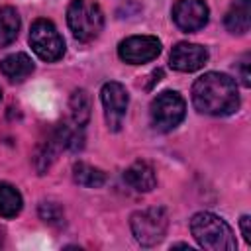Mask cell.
Instances as JSON below:
<instances>
[{
    "label": "cell",
    "instance_id": "ac0fdd59",
    "mask_svg": "<svg viewBox=\"0 0 251 251\" xmlns=\"http://www.w3.org/2000/svg\"><path fill=\"white\" fill-rule=\"evenodd\" d=\"M39 216L47 224H61L63 220V210L57 202H41L39 204Z\"/></svg>",
    "mask_w": 251,
    "mask_h": 251
},
{
    "label": "cell",
    "instance_id": "52a82bcc",
    "mask_svg": "<svg viewBox=\"0 0 251 251\" xmlns=\"http://www.w3.org/2000/svg\"><path fill=\"white\" fill-rule=\"evenodd\" d=\"M100 98H102V106H104V118L106 124L112 131H118L124 124L126 112H127V104H129V94L126 90L124 84L110 80L102 86L100 90Z\"/></svg>",
    "mask_w": 251,
    "mask_h": 251
},
{
    "label": "cell",
    "instance_id": "5b68a950",
    "mask_svg": "<svg viewBox=\"0 0 251 251\" xmlns=\"http://www.w3.org/2000/svg\"><path fill=\"white\" fill-rule=\"evenodd\" d=\"M186 114V102L184 98L175 92V90H165L161 94H157L149 106V116H151V124L157 131H173Z\"/></svg>",
    "mask_w": 251,
    "mask_h": 251
},
{
    "label": "cell",
    "instance_id": "d6986e66",
    "mask_svg": "<svg viewBox=\"0 0 251 251\" xmlns=\"http://www.w3.org/2000/svg\"><path fill=\"white\" fill-rule=\"evenodd\" d=\"M249 61H251V57H249V53H245L239 61H237V75H239V80H241V84L247 88V86H251V75H249Z\"/></svg>",
    "mask_w": 251,
    "mask_h": 251
},
{
    "label": "cell",
    "instance_id": "9c48e42d",
    "mask_svg": "<svg viewBox=\"0 0 251 251\" xmlns=\"http://www.w3.org/2000/svg\"><path fill=\"white\" fill-rule=\"evenodd\" d=\"M210 10L204 0H176L173 6V22L182 31H198L208 24Z\"/></svg>",
    "mask_w": 251,
    "mask_h": 251
},
{
    "label": "cell",
    "instance_id": "7a4b0ae2",
    "mask_svg": "<svg viewBox=\"0 0 251 251\" xmlns=\"http://www.w3.org/2000/svg\"><path fill=\"white\" fill-rule=\"evenodd\" d=\"M190 231L200 247L210 251H233L237 247L231 227L212 212H198L190 220Z\"/></svg>",
    "mask_w": 251,
    "mask_h": 251
},
{
    "label": "cell",
    "instance_id": "277c9868",
    "mask_svg": "<svg viewBox=\"0 0 251 251\" xmlns=\"http://www.w3.org/2000/svg\"><path fill=\"white\" fill-rule=\"evenodd\" d=\"M129 226H131L133 237H135L141 245L153 247V245L161 243L163 237H165V233H167V227H169V214H167V210L161 208V206L137 210V212L131 214Z\"/></svg>",
    "mask_w": 251,
    "mask_h": 251
},
{
    "label": "cell",
    "instance_id": "4fadbf2b",
    "mask_svg": "<svg viewBox=\"0 0 251 251\" xmlns=\"http://www.w3.org/2000/svg\"><path fill=\"white\" fill-rule=\"evenodd\" d=\"M0 73L10 80L20 82L33 73V61L25 53H12L0 61Z\"/></svg>",
    "mask_w": 251,
    "mask_h": 251
},
{
    "label": "cell",
    "instance_id": "e0dca14e",
    "mask_svg": "<svg viewBox=\"0 0 251 251\" xmlns=\"http://www.w3.org/2000/svg\"><path fill=\"white\" fill-rule=\"evenodd\" d=\"M20 31V16L12 6L0 8V47L10 45Z\"/></svg>",
    "mask_w": 251,
    "mask_h": 251
},
{
    "label": "cell",
    "instance_id": "6da1fadb",
    "mask_svg": "<svg viewBox=\"0 0 251 251\" xmlns=\"http://www.w3.org/2000/svg\"><path fill=\"white\" fill-rule=\"evenodd\" d=\"M194 108L208 116H229L239 108L237 84L224 73H206L192 84Z\"/></svg>",
    "mask_w": 251,
    "mask_h": 251
},
{
    "label": "cell",
    "instance_id": "30bf717a",
    "mask_svg": "<svg viewBox=\"0 0 251 251\" xmlns=\"http://www.w3.org/2000/svg\"><path fill=\"white\" fill-rule=\"evenodd\" d=\"M169 63L175 71L180 73H194L198 69H202L208 63V49L198 45V43H186L180 41L173 47Z\"/></svg>",
    "mask_w": 251,
    "mask_h": 251
},
{
    "label": "cell",
    "instance_id": "ffe728a7",
    "mask_svg": "<svg viewBox=\"0 0 251 251\" xmlns=\"http://www.w3.org/2000/svg\"><path fill=\"white\" fill-rule=\"evenodd\" d=\"M249 224H251V218L249 216H241L239 227H241V235H243V239L247 243H251V227H249Z\"/></svg>",
    "mask_w": 251,
    "mask_h": 251
},
{
    "label": "cell",
    "instance_id": "ba28073f",
    "mask_svg": "<svg viewBox=\"0 0 251 251\" xmlns=\"http://www.w3.org/2000/svg\"><path fill=\"white\" fill-rule=\"evenodd\" d=\"M161 53V41L155 35H131L120 41L118 55L124 63L141 65L153 61Z\"/></svg>",
    "mask_w": 251,
    "mask_h": 251
},
{
    "label": "cell",
    "instance_id": "7c38bea8",
    "mask_svg": "<svg viewBox=\"0 0 251 251\" xmlns=\"http://www.w3.org/2000/svg\"><path fill=\"white\" fill-rule=\"evenodd\" d=\"M224 24L229 33H247L251 25V0H233L226 12Z\"/></svg>",
    "mask_w": 251,
    "mask_h": 251
},
{
    "label": "cell",
    "instance_id": "8fae6325",
    "mask_svg": "<svg viewBox=\"0 0 251 251\" xmlns=\"http://www.w3.org/2000/svg\"><path fill=\"white\" fill-rule=\"evenodd\" d=\"M124 180L137 192H149L157 184L155 171L149 163L145 161H135L124 171Z\"/></svg>",
    "mask_w": 251,
    "mask_h": 251
},
{
    "label": "cell",
    "instance_id": "9a60e30c",
    "mask_svg": "<svg viewBox=\"0 0 251 251\" xmlns=\"http://www.w3.org/2000/svg\"><path fill=\"white\" fill-rule=\"evenodd\" d=\"M24 198L16 186L10 182H0V216L2 218H16L22 212Z\"/></svg>",
    "mask_w": 251,
    "mask_h": 251
},
{
    "label": "cell",
    "instance_id": "5bb4252c",
    "mask_svg": "<svg viewBox=\"0 0 251 251\" xmlns=\"http://www.w3.org/2000/svg\"><path fill=\"white\" fill-rule=\"evenodd\" d=\"M90 110H92V104H90L88 92L84 88L73 90V94L69 98V112H71L73 124L78 127H84L90 120Z\"/></svg>",
    "mask_w": 251,
    "mask_h": 251
},
{
    "label": "cell",
    "instance_id": "3957f363",
    "mask_svg": "<svg viewBox=\"0 0 251 251\" xmlns=\"http://www.w3.org/2000/svg\"><path fill=\"white\" fill-rule=\"evenodd\" d=\"M67 24L76 41L90 43L104 27V12L94 0H71L67 8Z\"/></svg>",
    "mask_w": 251,
    "mask_h": 251
},
{
    "label": "cell",
    "instance_id": "8992f818",
    "mask_svg": "<svg viewBox=\"0 0 251 251\" xmlns=\"http://www.w3.org/2000/svg\"><path fill=\"white\" fill-rule=\"evenodd\" d=\"M29 45H31L33 53L45 63L59 61L65 53V41L61 37V33L57 31L55 24L45 18H39L31 24Z\"/></svg>",
    "mask_w": 251,
    "mask_h": 251
},
{
    "label": "cell",
    "instance_id": "44dd1931",
    "mask_svg": "<svg viewBox=\"0 0 251 251\" xmlns=\"http://www.w3.org/2000/svg\"><path fill=\"white\" fill-rule=\"evenodd\" d=\"M0 100H2V90H0Z\"/></svg>",
    "mask_w": 251,
    "mask_h": 251
},
{
    "label": "cell",
    "instance_id": "2e32d148",
    "mask_svg": "<svg viewBox=\"0 0 251 251\" xmlns=\"http://www.w3.org/2000/svg\"><path fill=\"white\" fill-rule=\"evenodd\" d=\"M73 178L80 186L86 188H100L106 182V173L98 167H92L88 163H75L73 165Z\"/></svg>",
    "mask_w": 251,
    "mask_h": 251
}]
</instances>
